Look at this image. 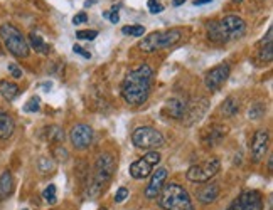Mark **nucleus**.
<instances>
[{
  "label": "nucleus",
  "instance_id": "f257e3e1",
  "mask_svg": "<svg viewBox=\"0 0 273 210\" xmlns=\"http://www.w3.org/2000/svg\"><path fill=\"white\" fill-rule=\"evenodd\" d=\"M154 71L148 64L133 68L122 83V96L130 106H140L148 99Z\"/></svg>",
  "mask_w": 273,
  "mask_h": 210
},
{
  "label": "nucleus",
  "instance_id": "f03ea898",
  "mask_svg": "<svg viewBox=\"0 0 273 210\" xmlns=\"http://www.w3.org/2000/svg\"><path fill=\"white\" fill-rule=\"evenodd\" d=\"M159 205L164 210H194L188 190L179 183H167L159 193Z\"/></svg>",
  "mask_w": 273,
  "mask_h": 210
},
{
  "label": "nucleus",
  "instance_id": "7ed1b4c3",
  "mask_svg": "<svg viewBox=\"0 0 273 210\" xmlns=\"http://www.w3.org/2000/svg\"><path fill=\"white\" fill-rule=\"evenodd\" d=\"M182 36H184V32H182V29L179 27L167 29V31H155L152 32V34L143 37L138 47H140V51L148 52V54L160 49H170L177 42H180Z\"/></svg>",
  "mask_w": 273,
  "mask_h": 210
},
{
  "label": "nucleus",
  "instance_id": "20e7f679",
  "mask_svg": "<svg viewBox=\"0 0 273 210\" xmlns=\"http://www.w3.org/2000/svg\"><path fill=\"white\" fill-rule=\"evenodd\" d=\"M115 168H117V161L110 153H102L98 155L97 163H95V175H93V183H91L89 193L93 197L102 192L103 187L107 185L112 176L115 173Z\"/></svg>",
  "mask_w": 273,
  "mask_h": 210
},
{
  "label": "nucleus",
  "instance_id": "39448f33",
  "mask_svg": "<svg viewBox=\"0 0 273 210\" xmlns=\"http://www.w3.org/2000/svg\"><path fill=\"white\" fill-rule=\"evenodd\" d=\"M0 39L4 41L7 51L19 59H26L29 56V44L22 32L12 24H2L0 26Z\"/></svg>",
  "mask_w": 273,
  "mask_h": 210
},
{
  "label": "nucleus",
  "instance_id": "423d86ee",
  "mask_svg": "<svg viewBox=\"0 0 273 210\" xmlns=\"http://www.w3.org/2000/svg\"><path fill=\"white\" fill-rule=\"evenodd\" d=\"M132 141L137 148H142V150H157V148H162L165 145L164 135L155 130L152 126H138L135 131L132 133Z\"/></svg>",
  "mask_w": 273,
  "mask_h": 210
},
{
  "label": "nucleus",
  "instance_id": "0eeeda50",
  "mask_svg": "<svg viewBox=\"0 0 273 210\" xmlns=\"http://www.w3.org/2000/svg\"><path fill=\"white\" fill-rule=\"evenodd\" d=\"M219 170H221V161L218 158H209V160L203 161V163L191 166L188 170V173H186V176H188L189 182L206 183V182H209L214 175H218Z\"/></svg>",
  "mask_w": 273,
  "mask_h": 210
},
{
  "label": "nucleus",
  "instance_id": "6e6552de",
  "mask_svg": "<svg viewBox=\"0 0 273 210\" xmlns=\"http://www.w3.org/2000/svg\"><path fill=\"white\" fill-rule=\"evenodd\" d=\"M228 210H263L261 193L258 190H245L236 200H233Z\"/></svg>",
  "mask_w": 273,
  "mask_h": 210
},
{
  "label": "nucleus",
  "instance_id": "1a4fd4ad",
  "mask_svg": "<svg viewBox=\"0 0 273 210\" xmlns=\"http://www.w3.org/2000/svg\"><path fill=\"white\" fill-rule=\"evenodd\" d=\"M218 22H219V27H221L224 37H226L228 41L239 39V37H243V36H245V32H246L245 21H243L241 17H238V16H226Z\"/></svg>",
  "mask_w": 273,
  "mask_h": 210
},
{
  "label": "nucleus",
  "instance_id": "9d476101",
  "mask_svg": "<svg viewBox=\"0 0 273 210\" xmlns=\"http://www.w3.org/2000/svg\"><path fill=\"white\" fill-rule=\"evenodd\" d=\"M229 73H231V68H229V64H226V63L218 64L216 68H213L211 71L206 73V76H204V86L209 89V91H218V89L228 81Z\"/></svg>",
  "mask_w": 273,
  "mask_h": 210
},
{
  "label": "nucleus",
  "instance_id": "9b49d317",
  "mask_svg": "<svg viewBox=\"0 0 273 210\" xmlns=\"http://www.w3.org/2000/svg\"><path fill=\"white\" fill-rule=\"evenodd\" d=\"M93 130H91L89 125H84V123H79L76 125L69 133L71 143L76 150H86L91 143H93Z\"/></svg>",
  "mask_w": 273,
  "mask_h": 210
},
{
  "label": "nucleus",
  "instance_id": "f8f14e48",
  "mask_svg": "<svg viewBox=\"0 0 273 210\" xmlns=\"http://www.w3.org/2000/svg\"><path fill=\"white\" fill-rule=\"evenodd\" d=\"M268 143H270L268 131L256 130L255 135H253V141H251V160L255 161V163H260V161L265 158V155L268 151Z\"/></svg>",
  "mask_w": 273,
  "mask_h": 210
},
{
  "label": "nucleus",
  "instance_id": "ddd939ff",
  "mask_svg": "<svg viewBox=\"0 0 273 210\" xmlns=\"http://www.w3.org/2000/svg\"><path fill=\"white\" fill-rule=\"evenodd\" d=\"M165 180H167V168L160 166V168H157L154 173H152L150 182H148L147 188H145V197L147 198L159 197L160 190L164 188V185H165Z\"/></svg>",
  "mask_w": 273,
  "mask_h": 210
},
{
  "label": "nucleus",
  "instance_id": "4468645a",
  "mask_svg": "<svg viewBox=\"0 0 273 210\" xmlns=\"http://www.w3.org/2000/svg\"><path fill=\"white\" fill-rule=\"evenodd\" d=\"M196 195H198V200L201 203L204 205H209L213 202H216L218 197H219V187L216 183H208L206 182L203 187H201L198 192H196Z\"/></svg>",
  "mask_w": 273,
  "mask_h": 210
},
{
  "label": "nucleus",
  "instance_id": "2eb2a0df",
  "mask_svg": "<svg viewBox=\"0 0 273 210\" xmlns=\"http://www.w3.org/2000/svg\"><path fill=\"white\" fill-rule=\"evenodd\" d=\"M152 171H154V166H152L150 163H147L143 158L133 161V163L130 165V175H132V178H135V180L147 178V176L152 175Z\"/></svg>",
  "mask_w": 273,
  "mask_h": 210
},
{
  "label": "nucleus",
  "instance_id": "dca6fc26",
  "mask_svg": "<svg viewBox=\"0 0 273 210\" xmlns=\"http://www.w3.org/2000/svg\"><path fill=\"white\" fill-rule=\"evenodd\" d=\"M14 130H16L14 118L9 113L0 109V140H7V138H11L14 135Z\"/></svg>",
  "mask_w": 273,
  "mask_h": 210
},
{
  "label": "nucleus",
  "instance_id": "f3484780",
  "mask_svg": "<svg viewBox=\"0 0 273 210\" xmlns=\"http://www.w3.org/2000/svg\"><path fill=\"white\" fill-rule=\"evenodd\" d=\"M164 113L169 118L180 119L186 114V104L182 101H179V99H169V101L165 103V106H164Z\"/></svg>",
  "mask_w": 273,
  "mask_h": 210
},
{
  "label": "nucleus",
  "instance_id": "a211bd4d",
  "mask_svg": "<svg viewBox=\"0 0 273 210\" xmlns=\"http://www.w3.org/2000/svg\"><path fill=\"white\" fill-rule=\"evenodd\" d=\"M206 32H208V39L211 42H216V44H226L228 42V39L223 34L221 27H219L218 21L208 22V26H206Z\"/></svg>",
  "mask_w": 273,
  "mask_h": 210
},
{
  "label": "nucleus",
  "instance_id": "6ab92c4d",
  "mask_svg": "<svg viewBox=\"0 0 273 210\" xmlns=\"http://www.w3.org/2000/svg\"><path fill=\"white\" fill-rule=\"evenodd\" d=\"M12 192H14V178L11 171L6 170L0 175V200L9 198L12 195Z\"/></svg>",
  "mask_w": 273,
  "mask_h": 210
},
{
  "label": "nucleus",
  "instance_id": "aec40b11",
  "mask_svg": "<svg viewBox=\"0 0 273 210\" xmlns=\"http://www.w3.org/2000/svg\"><path fill=\"white\" fill-rule=\"evenodd\" d=\"M223 135H226V128L219 126V125H214L213 128H208V133L203 136V140L206 143V146H214L221 141Z\"/></svg>",
  "mask_w": 273,
  "mask_h": 210
},
{
  "label": "nucleus",
  "instance_id": "412c9836",
  "mask_svg": "<svg viewBox=\"0 0 273 210\" xmlns=\"http://www.w3.org/2000/svg\"><path fill=\"white\" fill-rule=\"evenodd\" d=\"M19 93H21V89H19V86L16 83H11V81H0V94H2L7 101H14V99L19 96Z\"/></svg>",
  "mask_w": 273,
  "mask_h": 210
},
{
  "label": "nucleus",
  "instance_id": "4be33fe9",
  "mask_svg": "<svg viewBox=\"0 0 273 210\" xmlns=\"http://www.w3.org/2000/svg\"><path fill=\"white\" fill-rule=\"evenodd\" d=\"M271 27L268 29L266 32V44L263 42L261 49H260V54H258V57H260L261 63H271L273 59V44H271Z\"/></svg>",
  "mask_w": 273,
  "mask_h": 210
},
{
  "label": "nucleus",
  "instance_id": "5701e85b",
  "mask_svg": "<svg viewBox=\"0 0 273 210\" xmlns=\"http://www.w3.org/2000/svg\"><path fill=\"white\" fill-rule=\"evenodd\" d=\"M29 49H34L36 52H39V54H49V46L46 44L44 39L39 36V34H34L32 32L31 36H29Z\"/></svg>",
  "mask_w": 273,
  "mask_h": 210
},
{
  "label": "nucleus",
  "instance_id": "b1692460",
  "mask_svg": "<svg viewBox=\"0 0 273 210\" xmlns=\"http://www.w3.org/2000/svg\"><path fill=\"white\" fill-rule=\"evenodd\" d=\"M221 111H223L224 116H228V118L234 116V114L239 111V101L234 96L226 98V101H224L223 106H221Z\"/></svg>",
  "mask_w": 273,
  "mask_h": 210
},
{
  "label": "nucleus",
  "instance_id": "393cba45",
  "mask_svg": "<svg viewBox=\"0 0 273 210\" xmlns=\"http://www.w3.org/2000/svg\"><path fill=\"white\" fill-rule=\"evenodd\" d=\"M37 166H39L41 173H51V171H54V168H56V161L52 160L51 156H42L39 160V163H37Z\"/></svg>",
  "mask_w": 273,
  "mask_h": 210
},
{
  "label": "nucleus",
  "instance_id": "a878e982",
  "mask_svg": "<svg viewBox=\"0 0 273 210\" xmlns=\"http://www.w3.org/2000/svg\"><path fill=\"white\" fill-rule=\"evenodd\" d=\"M47 138L54 143H63L64 141V131L59 126H51L47 128Z\"/></svg>",
  "mask_w": 273,
  "mask_h": 210
},
{
  "label": "nucleus",
  "instance_id": "bb28decb",
  "mask_svg": "<svg viewBox=\"0 0 273 210\" xmlns=\"http://www.w3.org/2000/svg\"><path fill=\"white\" fill-rule=\"evenodd\" d=\"M42 198L46 200L49 205H54L57 202V195H56V187L54 185H47V187L44 188V192H42Z\"/></svg>",
  "mask_w": 273,
  "mask_h": 210
},
{
  "label": "nucleus",
  "instance_id": "cd10ccee",
  "mask_svg": "<svg viewBox=\"0 0 273 210\" xmlns=\"http://www.w3.org/2000/svg\"><path fill=\"white\" fill-rule=\"evenodd\" d=\"M122 32L125 36H135V37H142L145 34V27L143 26H125L122 29Z\"/></svg>",
  "mask_w": 273,
  "mask_h": 210
},
{
  "label": "nucleus",
  "instance_id": "c85d7f7f",
  "mask_svg": "<svg viewBox=\"0 0 273 210\" xmlns=\"http://www.w3.org/2000/svg\"><path fill=\"white\" fill-rule=\"evenodd\" d=\"M160 153L157 150H150V151H147L145 155H143V160L147 161V163H150L152 166H157L160 163Z\"/></svg>",
  "mask_w": 273,
  "mask_h": 210
},
{
  "label": "nucleus",
  "instance_id": "c756f323",
  "mask_svg": "<svg viewBox=\"0 0 273 210\" xmlns=\"http://www.w3.org/2000/svg\"><path fill=\"white\" fill-rule=\"evenodd\" d=\"M39 109H41V99L37 96L31 98L26 103V106H24V111H26V113H37Z\"/></svg>",
  "mask_w": 273,
  "mask_h": 210
},
{
  "label": "nucleus",
  "instance_id": "7c9ffc66",
  "mask_svg": "<svg viewBox=\"0 0 273 210\" xmlns=\"http://www.w3.org/2000/svg\"><path fill=\"white\" fill-rule=\"evenodd\" d=\"M98 36L97 31H78L76 32V37L81 41H95Z\"/></svg>",
  "mask_w": 273,
  "mask_h": 210
},
{
  "label": "nucleus",
  "instance_id": "2f4dec72",
  "mask_svg": "<svg viewBox=\"0 0 273 210\" xmlns=\"http://www.w3.org/2000/svg\"><path fill=\"white\" fill-rule=\"evenodd\" d=\"M148 11H150V14H160L162 11H164V6L160 4V0H148Z\"/></svg>",
  "mask_w": 273,
  "mask_h": 210
},
{
  "label": "nucleus",
  "instance_id": "473e14b6",
  "mask_svg": "<svg viewBox=\"0 0 273 210\" xmlns=\"http://www.w3.org/2000/svg\"><path fill=\"white\" fill-rule=\"evenodd\" d=\"M263 113H265V108H263L260 103H256L255 106L250 108V113H248V114H250V118L256 119V118H261Z\"/></svg>",
  "mask_w": 273,
  "mask_h": 210
},
{
  "label": "nucleus",
  "instance_id": "72a5a7b5",
  "mask_svg": "<svg viewBox=\"0 0 273 210\" xmlns=\"http://www.w3.org/2000/svg\"><path fill=\"white\" fill-rule=\"evenodd\" d=\"M127 197H128V190L125 187H122V188L117 190V193H115V202L122 203V202H125Z\"/></svg>",
  "mask_w": 273,
  "mask_h": 210
},
{
  "label": "nucleus",
  "instance_id": "f704fd0d",
  "mask_svg": "<svg viewBox=\"0 0 273 210\" xmlns=\"http://www.w3.org/2000/svg\"><path fill=\"white\" fill-rule=\"evenodd\" d=\"M9 73H11L12 78H16V79H21V78H22V69L19 68L17 64H9Z\"/></svg>",
  "mask_w": 273,
  "mask_h": 210
},
{
  "label": "nucleus",
  "instance_id": "c9c22d12",
  "mask_svg": "<svg viewBox=\"0 0 273 210\" xmlns=\"http://www.w3.org/2000/svg\"><path fill=\"white\" fill-rule=\"evenodd\" d=\"M84 22H88V16H86L84 12L76 14V16L73 17V24H74V26H79V24H84Z\"/></svg>",
  "mask_w": 273,
  "mask_h": 210
},
{
  "label": "nucleus",
  "instance_id": "e433bc0d",
  "mask_svg": "<svg viewBox=\"0 0 273 210\" xmlns=\"http://www.w3.org/2000/svg\"><path fill=\"white\" fill-rule=\"evenodd\" d=\"M73 51H74V54H79V56H83V57H86V59H91V54L88 51H84L83 47L81 46H73Z\"/></svg>",
  "mask_w": 273,
  "mask_h": 210
},
{
  "label": "nucleus",
  "instance_id": "4c0bfd02",
  "mask_svg": "<svg viewBox=\"0 0 273 210\" xmlns=\"http://www.w3.org/2000/svg\"><path fill=\"white\" fill-rule=\"evenodd\" d=\"M103 17H107L110 19L113 24H117L120 21V17H118V12H103Z\"/></svg>",
  "mask_w": 273,
  "mask_h": 210
},
{
  "label": "nucleus",
  "instance_id": "58836bf2",
  "mask_svg": "<svg viewBox=\"0 0 273 210\" xmlns=\"http://www.w3.org/2000/svg\"><path fill=\"white\" fill-rule=\"evenodd\" d=\"M211 0H194V6H204V4H209Z\"/></svg>",
  "mask_w": 273,
  "mask_h": 210
},
{
  "label": "nucleus",
  "instance_id": "ea45409f",
  "mask_svg": "<svg viewBox=\"0 0 273 210\" xmlns=\"http://www.w3.org/2000/svg\"><path fill=\"white\" fill-rule=\"evenodd\" d=\"M184 2H186V0H172V6H174V7H179V6H182Z\"/></svg>",
  "mask_w": 273,
  "mask_h": 210
},
{
  "label": "nucleus",
  "instance_id": "a19ab883",
  "mask_svg": "<svg viewBox=\"0 0 273 210\" xmlns=\"http://www.w3.org/2000/svg\"><path fill=\"white\" fill-rule=\"evenodd\" d=\"M268 170H273V158H271V156H270V158H268Z\"/></svg>",
  "mask_w": 273,
  "mask_h": 210
},
{
  "label": "nucleus",
  "instance_id": "79ce46f5",
  "mask_svg": "<svg viewBox=\"0 0 273 210\" xmlns=\"http://www.w3.org/2000/svg\"><path fill=\"white\" fill-rule=\"evenodd\" d=\"M97 2V0H86V4H84V7H89V6H93V4Z\"/></svg>",
  "mask_w": 273,
  "mask_h": 210
},
{
  "label": "nucleus",
  "instance_id": "37998d69",
  "mask_svg": "<svg viewBox=\"0 0 273 210\" xmlns=\"http://www.w3.org/2000/svg\"><path fill=\"white\" fill-rule=\"evenodd\" d=\"M231 2H234V4H239V2H243V0H231Z\"/></svg>",
  "mask_w": 273,
  "mask_h": 210
},
{
  "label": "nucleus",
  "instance_id": "c03bdc74",
  "mask_svg": "<svg viewBox=\"0 0 273 210\" xmlns=\"http://www.w3.org/2000/svg\"><path fill=\"white\" fill-rule=\"evenodd\" d=\"M98 210H108V208H105V207H102V208H98Z\"/></svg>",
  "mask_w": 273,
  "mask_h": 210
},
{
  "label": "nucleus",
  "instance_id": "a18cd8bd",
  "mask_svg": "<svg viewBox=\"0 0 273 210\" xmlns=\"http://www.w3.org/2000/svg\"><path fill=\"white\" fill-rule=\"evenodd\" d=\"M24 210H27V208H24Z\"/></svg>",
  "mask_w": 273,
  "mask_h": 210
}]
</instances>
